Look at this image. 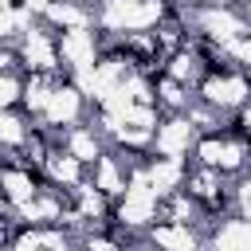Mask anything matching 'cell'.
<instances>
[{"mask_svg":"<svg viewBox=\"0 0 251 251\" xmlns=\"http://www.w3.org/2000/svg\"><path fill=\"white\" fill-rule=\"evenodd\" d=\"M86 176H90L106 196H114V200H118V196L126 192V184H129V169L122 165V157H118V149H114V145H106V153L86 169Z\"/></svg>","mask_w":251,"mask_h":251,"instance_id":"277c9868","label":"cell"},{"mask_svg":"<svg viewBox=\"0 0 251 251\" xmlns=\"http://www.w3.org/2000/svg\"><path fill=\"white\" fill-rule=\"evenodd\" d=\"M86 106H90V98L71 82V78H63V82H55V90H51V102H47V110H43V118H35V122H47V126H59V129H67V126H75V122H82V114H86Z\"/></svg>","mask_w":251,"mask_h":251,"instance_id":"7a4b0ae2","label":"cell"},{"mask_svg":"<svg viewBox=\"0 0 251 251\" xmlns=\"http://www.w3.org/2000/svg\"><path fill=\"white\" fill-rule=\"evenodd\" d=\"M24 98V75L20 71H0V110L20 106Z\"/></svg>","mask_w":251,"mask_h":251,"instance_id":"30bf717a","label":"cell"},{"mask_svg":"<svg viewBox=\"0 0 251 251\" xmlns=\"http://www.w3.org/2000/svg\"><path fill=\"white\" fill-rule=\"evenodd\" d=\"M27 137H31V122H27L16 106L0 110V149H4V153H16V149L27 145Z\"/></svg>","mask_w":251,"mask_h":251,"instance_id":"9c48e42d","label":"cell"},{"mask_svg":"<svg viewBox=\"0 0 251 251\" xmlns=\"http://www.w3.org/2000/svg\"><path fill=\"white\" fill-rule=\"evenodd\" d=\"M145 176H149V184L157 188V196H169V192L184 188V176H188V161H184V157L149 153V161H145Z\"/></svg>","mask_w":251,"mask_h":251,"instance_id":"3957f363","label":"cell"},{"mask_svg":"<svg viewBox=\"0 0 251 251\" xmlns=\"http://www.w3.org/2000/svg\"><path fill=\"white\" fill-rule=\"evenodd\" d=\"M149 243L157 247H173V251H192L204 243V235L192 227V224H180V220H157L149 227Z\"/></svg>","mask_w":251,"mask_h":251,"instance_id":"8992f818","label":"cell"},{"mask_svg":"<svg viewBox=\"0 0 251 251\" xmlns=\"http://www.w3.org/2000/svg\"><path fill=\"white\" fill-rule=\"evenodd\" d=\"M63 149H67V153H75V157L90 169V165L106 153V137H102L94 126L75 122V126H67V129H63Z\"/></svg>","mask_w":251,"mask_h":251,"instance_id":"5b68a950","label":"cell"},{"mask_svg":"<svg viewBox=\"0 0 251 251\" xmlns=\"http://www.w3.org/2000/svg\"><path fill=\"white\" fill-rule=\"evenodd\" d=\"M208 243H212V247H243V251H251V220L239 216V212L224 216V220L208 231Z\"/></svg>","mask_w":251,"mask_h":251,"instance_id":"ba28073f","label":"cell"},{"mask_svg":"<svg viewBox=\"0 0 251 251\" xmlns=\"http://www.w3.org/2000/svg\"><path fill=\"white\" fill-rule=\"evenodd\" d=\"M43 176H47L51 184H59V188H75V184L86 176V165H82L75 153H67L63 145H55V149L47 153V161H43Z\"/></svg>","mask_w":251,"mask_h":251,"instance_id":"52a82bcc","label":"cell"},{"mask_svg":"<svg viewBox=\"0 0 251 251\" xmlns=\"http://www.w3.org/2000/svg\"><path fill=\"white\" fill-rule=\"evenodd\" d=\"M196 137H200V133H196V126L188 122V114H165V118L157 122V129H153V153L184 157V161H188Z\"/></svg>","mask_w":251,"mask_h":251,"instance_id":"6da1fadb","label":"cell"}]
</instances>
